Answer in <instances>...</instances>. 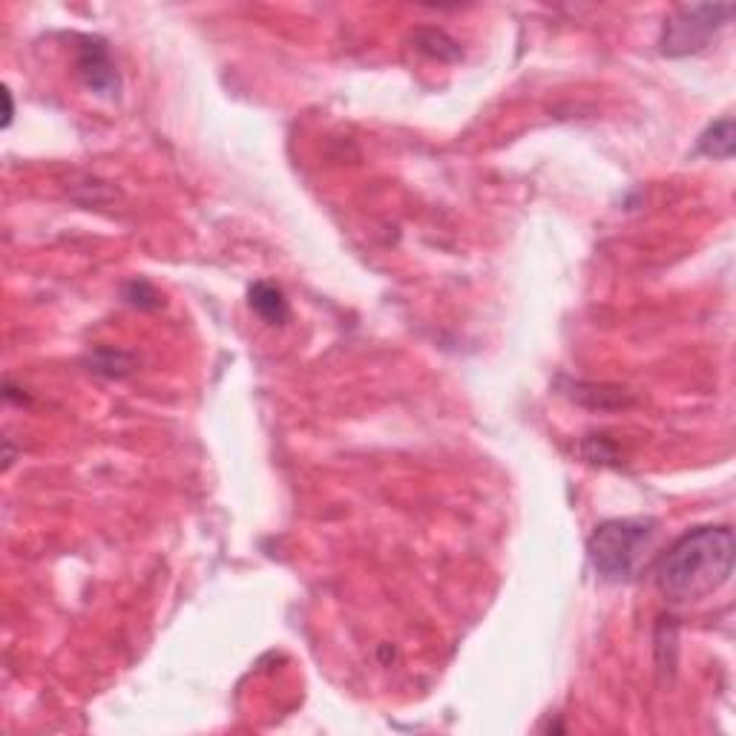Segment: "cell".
<instances>
[{
  "instance_id": "obj_1",
  "label": "cell",
  "mask_w": 736,
  "mask_h": 736,
  "mask_svg": "<svg viewBox=\"0 0 736 736\" xmlns=\"http://www.w3.org/2000/svg\"><path fill=\"white\" fill-rule=\"evenodd\" d=\"M734 550L728 527L690 529L659 558L656 587L673 601L711 596L734 573Z\"/></svg>"
},
{
  "instance_id": "obj_2",
  "label": "cell",
  "mask_w": 736,
  "mask_h": 736,
  "mask_svg": "<svg viewBox=\"0 0 736 736\" xmlns=\"http://www.w3.org/2000/svg\"><path fill=\"white\" fill-rule=\"evenodd\" d=\"M656 544V521L650 518H616L604 521L590 535L587 555L604 581L621 584L636 578L647 552Z\"/></svg>"
},
{
  "instance_id": "obj_3",
  "label": "cell",
  "mask_w": 736,
  "mask_h": 736,
  "mask_svg": "<svg viewBox=\"0 0 736 736\" xmlns=\"http://www.w3.org/2000/svg\"><path fill=\"white\" fill-rule=\"evenodd\" d=\"M734 6L731 3H693V6H679L670 18L665 21L662 38H659V49L667 58H682V55H693L702 52L711 44V38L725 29V23L731 21Z\"/></svg>"
},
{
  "instance_id": "obj_4",
  "label": "cell",
  "mask_w": 736,
  "mask_h": 736,
  "mask_svg": "<svg viewBox=\"0 0 736 736\" xmlns=\"http://www.w3.org/2000/svg\"><path fill=\"white\" fill-rule=\"evenodd\" d=\"M78 75L81 81L90 87L92 92L104 95V98H115L118 95V72L113 67V58H110V49L101 38H81L78 44Z\"/></svg>"
},
{
  "instance_id": "obj_5",
  "label": "cell",
  "mask_w": 736,
  "mask_h": 736,
  "mask_svg": "<svg viewBox=\"0 0 736 736\" xmlns=\"http://www.w3.org/2000/svg\"><path fill=\"white\" fill-rule=\"evenodd\" d=\"M248 302H251L253 311L268 322V325H285L288 317H291L288 299H285V294H282L276 285H271V282H256V285H251Z\"/></svg>"
},
{
  "instance_id": "obj_6",
  "label": "cell",
  "mask_w": 736,
  "mask_h": 736,
  "mask_svg": "<svg viewBox=\"0 0 736 736\" xmlns=\"http://www.w3.org/2000/svg\"><path fill=\"white\" fill-rule=\"evenodd\" d=\"M734 144H736V130H734V118H719L713 121L711 127L702 133L699 138V153L711 156V159H731L734 156Z\"/></svg>"
},
{
  "instance_id": "obj_7",
  "label": "cell",
  "mask_w": 736,
  "mask_h": 736,
  "mask_svg": "<svg viewBox=\"0 0 736 736\" xmlns=\"http://www.w3.org/2000/svg\"><path fill=\"white\" fill-rule=\"evenodd\" d=\"M414 46L426 55H432L437 61H458L460 58V46L440 29H420L414 35Z\"/></svg>"
},
{
  "instance_id": "obj_8",
  "label": "cell",
  "mask_w": 736,
  "mask_h": 736,
  "mask_svg": "<svg viewBox=\"0 0 736 736\" xmlns=\"http://www.w3.org/2000/svg\"><path fill=\"white\" fill-rule=\"evenodd\" d=\"M95 371H101V374H110V377H124L127 371H130V357L127 354H118V351H98L95 354Z\"/></svg>"
},
{
  "instance_id": "obj_9",
  "label": "cell",
  "mask_w": 736,
  "mask_h": 736,
  "mask_svg": "<svg viewBox=\"0 0 736 736\" xmlns=\"http://www.w3.org/2000/svg\"><path fill=\"white\" fill-rule=\"evenodd\" d=\"M124 297L130 299L133 305H138V308H156V305L161 302L159 294L153 291V285H147L144 279H136V282H130V285L124 288Z\"/></svg>"
},
{
  "instance_id": "obj_10",
  "label": "cell",
  "mask_w": 736,
  "mask_h": 736,
  "mask_svg": "<svg viewBox=\"0 0 736 736\" xmlns=\"http://www.w3.org/2000/svg\"><path fill=\"white\" fill-rule=\"evenodd\" d=\"M3 98H6V118H3V127H9V124H12V113H15V110H12V92L3 90Z\"/></svg>"
}]
</instances>
